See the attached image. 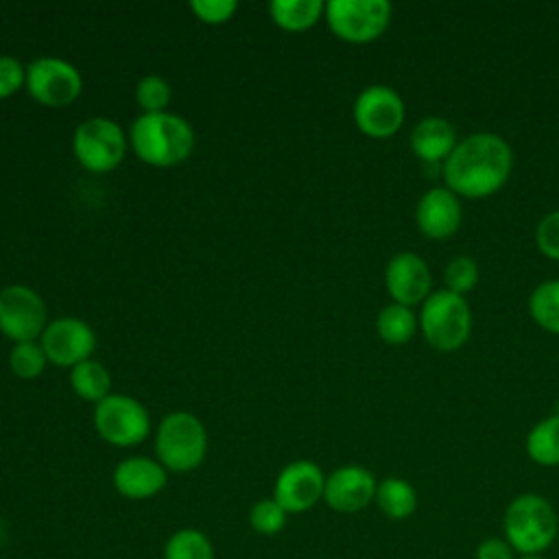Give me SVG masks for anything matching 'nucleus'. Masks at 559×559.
Returning a JSON list of instances; mask_svg holds the SVG:
<instances>
[{"instance_id":"nucleus-27","label":"nucleus","mask_w":559,"mask_h":559,"mask_svg":"<svg viewBox=\"0 0 559 559\" xmlns=\"http://www.w3.org/2000/svg\"><path fill=\"white\" fill-rule=\"evenodd\" d=\"M46 354L41 349V345H37L35 341H26V343H15V347L9 354V365L13 369L15 376L20 378H37L44 367H46Z\"/></svg>"},{"instance_id":"nucleus-33","label":"nucleus","mask_w":559,"mask_h":559,"mask_svg":"<svg viewBox=\"0 0 559 559\" xmlns=\"http://www.w3.org/2000/svg\"><path fill=\"white\" fill-rule=\"evenodd\" d=\"M515 550L502 537H487L476 548V559H515Z\"/></svg>"},{"instance_id":"nucleus-19","label":"nucleus","mask_w":559,"mask_h":559,"mask_svg":"<svg viewBox=\"0 0 559 559\" xmlns=\"http://www.w3.org/2000/svg\"><path fill=\"white\" fill-rule=\"evenodd\" d=\"M376 504L389 520H406L417 509L415 487L397 476H389L376 487Z\"/></svg>"},{"instance_id":"nucleus-8","label":"nucleus","mask_w":559,"mask_h":559,"mask_svg":"<svg viewBox=\"0 0 559 559\" xmlns=\"http://www.w3.org/2000/svg\"><path fill=\"white\" fill-rule=\"evenodd\" d=\"M94 426L107 443L129 448L146 439L151 419L148 411L138 400L114 393L96 404Z\"/></svg>"},{"instance_id":"nucleus-2","label":"nucleus","mask_w":559,"mask_h":559,"mask_svg":"<svg viewBox=\"0 0 559 559\" xmlns=\"http://www.w3.org/2000/svg\"><path fill=\"white\" fill-rule=\"evenodd\" d=\"M131 146L151 166H177L192 153L194 131L175 114H142L131 124Z\"/></svg>"},{"instance_id":"nucleus-22","label":"nucleus","mask_w":559,"mask_h":559,"mask_svg":"<svg viewBox=\"0 0 559 559\" xmlns=\"http://www.w3.org/2000/svg\"><path fill=\"white\" fill-rule=\"evenodd\" d=\"M376 330L382 341L391 345L408 343L417 332V317L408 306L402 304H389L378 312Z\"/></svg>"},{"instance_id":"nucleus-30","label":"nucleus","mask_w":559,"mask_h":559,"mask_svg":"<svg viewBox=\"0 0 559 559\" xmlns=\"http://www.w3.org/2000/svg\"><path fill=\"white\" fill-rule=\"evenodd\" d=\"M535 245L537 249L550 258L559 260V210L548 212L535 227Z\"/></svg>"},{"instance_id":"nucleus-1","label":"nucleus","mask_w":559,"mask_h":559,"mask_svg":"<svg viewBox=\"0 0 559 559\" xmlns=\"http://www.w3.org/2000/svg\"><path fill=\"white\" fill-rule=\"evenodd\" d=\"M513 168L509 142L489 131L472 133L456 142L454 151L441 166L445 188L456 197L483 199L498 192Z\"/></svg>"},{"instance_id":"nucleus-17","label":"nucleus","mask_w":559,"mask_h":559,"mask_svg":"<svg viewBox=\"0 0 559 559\" xmlns=\"http://www.w3.org/2000/svg\"><path fill=\"white\" fill-rule=\"evenodd\" d=\"M114 487L129 500H146L166 487V467L148 456H129L114 469Z\"/></svg>"},{"instance_id":"nucleus-6","label":"nucleus","mask_w":559,"mask_h":559,"mask_svg":"<svg viewBox=\"0 0 559 559\" xmlns=\"http://www.w3.org/2000/svg\"><path fill=\"white\" fill-rule=\"evenodd\" d=\"M325 20L338 39L367 44L386 31L391 4L386 0H330L325 4Z\"/></svg>"},{"instance_id":"nucleus-12","label":"nucleus","mask_w":559,"mask_h":559,"mask_svg":"<svg viewBox=\"0 0 559 559\" xmlns=\"http://www.w3.org/2000/svg\"><path fill=\"white\" fill-rule=\"evenodd\" d=\"M96 347L94 330L74 317H61L46 325L41 334V349L46 358L59 367H76L90 360Z\"/></svg>"},{"instance_id":"nucleus-13","label":"nucleus","mask_w":559,"mask_h":559,"mask_svg":"<svg viewBox=\"0 0 559 559\" xmlns=\"http://www.w3.org/2000/svg\"><path fill=\"white\" fill-rule=\"evenodd\" d=\"M323 487L325 476L317 463L293 461L280 472L273 498L286 513H304L323 498Z\"/></svg>"},{"instance_id":"nucleus-25","label":"nucleus","mask_w":559,"mask_h":559,"mask_svg":"<svg viewBox=\"0 0 559 559\" xmlns=\"http://www.w3.org/2000/svg\"><path fill=\"white\" fill-rule=\"evenodd\" d=\"M528 312L537 325L559 334V280H548L535 286L528 297Z\"/></svg>"},{"instance_id":"nucleus-24","label":"nucleus","mask_w":559,"mask_h":559,"mask_svg":"<svg viewBox=\"0 0 559 559\" xmlns=\"http://www.w3.org/2000/svg\"><path fill=\"white\" fill-rule=\"evenodd\" d=\"M162 559H214V548L203 531L179 528L166 539Z\"/></svg>"},{"instance_id":"nucleus-7","label":"nucleus","mask_w":559,"mask_h":559,"mask_svg":"<svg viewBox=\"0 0 559 559\" xmlns=\"http://www.w3.org/2000/svg\"><path fill=\"white\" fill-rule=\"evenodd\" d=\"M127 140L122 129L103 116L81 122L72 138V151L79 164L92 173H109L124 157Z\"/></svg>"},{"instance_id":"nucleus-29","label":"nucleus","mask_w":559,"mask_h":559,"mask_svg":"<svg viewBox=\"0 0 559 559\" xmlns=\"http://www.w3.org/2000/svg\"><path fill=\"white\" fill-rule=\"evenodd\" d=\"M135 98L144 114H159L166 111V105L170 100V87L162 76L148 74L138 83Z\"/></svg>"},{"instance_id":"nucleus-10","label":"nucleus","mask_w":559,"mask_h":559,"mask_svg":"<svg viewBox=\"0 0 559 559\" xmlns=\"http://www.w3.org/2000/svg\"><path fill=\"white\" fill-rule=\"evenodd\" d=\"M79 70L57 57H41L26 68L28 94L46 107H66L81 94Z\"/></svg>"},{"instance_id":"nucleus-11","label":"nucleus","mask_w":559,"mask_h":559,"mask_svg":"<svg viewBox=\"0 0 559 559\" xmlns=\"http://www.w3.org/2000/svg\"><path fill=\"white\" fill-rule=\"evenodd\" d=\"M354 122L369 138H389L404 122V100L389 85H369L354 103Z\"/></svg>"},{"instance_id":"nucleus-18","label":"nucleus","mask_w":559,"mask_h":559,"mask_svg":"<svg viewBox=\"0 0 559 559\" xmlns=\"http://www.w3.org/2000/svg\"><path fill=\"white\" fill-rule=\"evenodd\" d=\"M454 146L456 131L450 120L441 116H426L413 127L411 148L426 166H437L439 162H445Z\"/></svg>"},{"instance_id":"nucleus-28","label":"nucleus","mask_w":559,"mask_h":559,"mask_svg":"<svg viewBox=\"0 0 559 559\" xmlns=\"http://www.w3.org/2000/svg\"><path fill=\"white\" fill-rule=\"evenodd\" d=\"M443 282H445L448 290H452L456 295H465L467 290H472L478 284L476 260L469 255L452 258L443 271Z\"/></svg>"},{"instance_id":"nucleus-5","label":"nucleus","mask_w":559,"mask_h":559,"mask_svg":"<svg viewBox=\"0 0 559 559\" xmlns=\"http://www.w3.org/2000/svg\"><path fill=\"white\" fill-rule=\"evenodd\" d=\"M159 463L170 472L197 469L207 452V435L192 413H170L162 419L155 437Z\"/></svg>"},{"instance_id":"nucleus-16","label":"nucleus","mask_w":559,"mask_h":559,"mask_svg":"<svg viewBox=\"0 0 559 559\" xmlns=\"http://www.w3.org/2000/svg\"><path fill=\"white\" fill-rule=\"evenodd\" d=\"M461 201L445 186L426 190L415 207V221L419 231L432 240H443L456 234V229L461 227Z\"/></svg>"},{"instance_id":"nucleus-31","label":"nucleus","mask_w":559,"mask_h":559,"mask_svg":"<svg viewBox=\"0 0 559 559\" xmlns=\"http://www.w3.org/2000/svg\"><path fill=\"white\" fill-rule=\"evenodd\" d=\"M190 7L194 11V15L207 24H223L238 9V4L234 0H194Z\"/></svg>"},{"instance_id":"nucleus-34","label":"nucleus","mask_w":559,"mask_h":559,"mask_svg":"<svg viewBox=\"0 0 559 559\" xmlns=\"http://www.w3.org/2000/svg\"><path fill=\"white\" fill-rule=\"evenodd\" d=\"M515 559H546V557L544 555H520Z\"/></svg>"},{"instance_id":"nucleus-20","label":"nucleus","mask_w":559,"mask_h":559,"mask_svg":"<svg viewBox=\"0 0 559 559\" xmlns=\"http://www.w3.org/2000/svg\"><path fill=\"white\" fill-rule=\"evenodd\" d=\"M273 22L284 31H306L325 13L321 0H275L269 4Z\"/></svg>"},{"instance_id":"nucleus-15","label":"nucleus","mask_w":559,"mask_h":559,"mask_svg":"<svg viewBox=\"0 0 559 559\" xmlns=\"http://www.w3.org/2000/svg\"><path fill=\"white\" fill-rule=\"evenodd\" d=\"M376 478L362 465H343L325 478L323 500L338 513L362 511L376 498Z\"/></svg>"},{"instance_id":"nucleus-3","label":"nucleus","mask_w":559,"mask_h":559,"mask_svg":"<svg viewBox=\"0 0 559 559\" xmlns=\"http://www.w3.org/2000/svg\"><path fill=\"white\" fill-rule=\"evenodd\" d=\"M504 539L520 555H542L557 537L559 518L555 507L539 493L513 498L502 520Z\"/></svg>"},{"instance_id":"nucleus-23","label":"nucleus","mask_w":559,"mask_h":559,"mask_svg":"<svg viewBox=\"0 0 559 559\" xmlns=\"http://www.w3.org/2000/svg\"><path fill=\"white\" fill-rule=\"evenodd\" d=\"M70 382H72V389L79 397L98 404L100 400H105L109 395L111 378H109L107 369L100 362L83 360L76 367H72Z\"/></svg>"},{"instance_id":"nucleus-26","label":"nucleus","mask_w":559,"mask_h":559,"mask_svg":"<svg viewBox=\"0 0 559 559\" xmlns=\"http://www.w3.org/2000/svg\"><path fill=\"white\" fill-rule=\"evenodd\" d=\"M286 511L275 498L258 500L249 511V524L258 535L271 537L277 535L286 526Z\"/></svg>"},{"instance_id":"nucleus-36","label":"nucleus","mask_w":559,"mask_h":559,"mask_svg":"<svg viewBox=\"0 0 559 559\" xmlns=\"http://www.w3.org/2000/svg\"><path fill=\"white\" fill-rule=\"evenodd\" d=\"M555 415H559V402H557V408H555Z\"/></svg>"},{"instance_id":"nucleus-4","label":"nucleus","mask_w":559,"mask_h":559,"mask_svg":"<svg viewBox=\"0 0 559 559\" xmlns=\"http://www.w3.org/2000/svg\"><path fill=\"white\" fill-rule=\"evenodd\" d=\"M419 328L437 352H454L465 345L472 330V310L463 295L448 288L432 290L421 304Z\"/></svg>"},{"instance_id":"nucleus-32","label":"nucleus","mask_w":559,"mask_h":559,"mask_svg":"<svg viewBox=\"0 0 559 559\" xmlns=\"http://www.w3.org/2000/svg\"><path fill=\"white\" fill-rule=\"evenodd\" d=\"M26 81L24 66L9 55H0V98L15 94Z\"/></svg>"},{"instance_id":"nucleus-35","label":"nucleus","mask_w":559,"mask_h":559,"mask_svg":"<svg viewBox=\"0 0 559 559\" xmlns=\"http://www.w3.org/2000/svg\"><path fill=\"white\" fill-rule=\"evenodd\" d=\"M4 539H7V533H4V526H2V522H0V548L4 546Z\"/></svg>"},{"instance_id":"nucleus-9","label":"nucleus","mask_w":559,"mask_h":559,"mask_svg":"<svg viewBox=\"0 0 559 559\" xmlns=\"http://www.w3.org/2000/svg\"><path fill=\"white\" fill-rule=\"evenodd\" d=\"M46 304L28 286L13 284L0 290V332L15 343H26L44 334Z\"/></svg>"},{"instance_id":"nucleus-21","label":"nucleus","mask_w":559,"mask_h":559,"mask_svg":"<svg viewBox=\"0 0 559 559\" xmlns=\"http://www.w3.org/2000/svg\"><path fill=\"white\" fill-rule=\"evenodd\" d=\"M526 452L537 465H559V415L552 413L531 428L526 437Z\"/></svg>"},{"instance_id":"nucleus-14","label":"nucleus","mask_w":559,"mask_h":559,"mask_svg":"<svg viewBox=\"0 0 559 559\" xmlns=\"http://www.w3.org/2000/svg\"><path fill=\"white\" fill-rule=\"evenodd\" d=\"M384 284L395 304H424L432 293V277L426 260L413 251L395 253L384 269Z\"/></svg>"}]
</instances>
